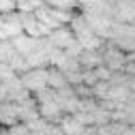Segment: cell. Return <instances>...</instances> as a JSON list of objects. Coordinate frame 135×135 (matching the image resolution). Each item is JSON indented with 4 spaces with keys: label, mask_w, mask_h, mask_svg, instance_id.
Returning a JSON list of instances; mask_svg holds the SVG:
<instances>
[{
    "label": "cell",
    "mask_w": 135,
    "mask_h": 135,
    "mask_svg": "<svg viewBox=\"0 0 135 135\" xmlns=\"http://www.w3.org/2000/svg\"><path fill=\"white\" fill-rule=\"evenodd\" d=\"M2 22H4V28H7V37L13 39V37H17L22 35V20L17 17V15H13V13H4L2 15Z\"/></svg>",
    "instance_id": "4"
},
{
    "label": "cell",
    "mask_w": 135,
    "mask_h": 135,
    "mask_svg": "<svg viewBox=\"0 0 135 135\" xmlns=\"http://www.w3.org/2000/svg\"><path fill=\"white\" fill-rule=\"evenodd\" d=\"M39 109H41V116L45 118V120H58L60 118V105L54 99L52 101H43V103L39 105Z\"/></svg>",
    "instance_id": "6"
},
{
    "label": "cell",
    "mask_w": 135,
    "mask_h": 135,
    "mask_svg": "<svg viewBox=\"0 0 135 135\" xmlns=\"http://www.w3.org/2000/svg\"><path fill=\"white\" fill-rule=\"evenodd\" d=\"M17 4H20V9L24 13H32V11H37L39 7H43L45 2L43 0H22V2H17Z\"/></svg>",
    "instance_id": "11"
},
{
    "label": "cell",
    "mask_w": 135,
    "mask_h": 135,
    "mask_svg": "<svg viewBox=\"0 0 135 135\" xmlns=\"http://www.w3.org/2000/svg\"><path fill=\"white\" fill-rule=\"evenodd\" d=\"M28 129H30V131H37V133H41V131H45V122H43V120H30Z\"/></svg>",
    "instance_id": "15"
},
{
    "label": "cell",
    "mask_w": 135,
    "mask_h": 135,
    "mask_svg": "<svg viewBox=\"0 0 135 135\" xmlns=\"http://www.w3.org/2000/svg\"><path fill=\"white\" fill-rule=\"evenodd\" d=\"M15 4L13 0H0V15H4V13H13L15 11Z\"/></svg>",
    "instance_id": "14"
},
{
    "label": "cell",
    "mask_w": 135,
    "mask_h": 135,
    "mask_svg": "<svg viewBox=\"0 0 135 135\" xmlns=\"http://www.w3.org/2000/svg\"><path fill=\"white\" fill-rule=\"evenodd\" d=\"M43 2L47 7H52V9H66V11H69L75 4V0H43Z\"/></svg>",
    "instance_id": "12"
},
{
    "label": "cell",
    "mask_w": 135,
    "mask_h": 135,
    "mask_svg": "<svg viewBox=\"0 0 135 135\" xmlns=\"http://www.w3.org/2000/svg\"><path fill=\"white\" fill-rule=\"evenodd\" d=\"M127 92H129V88H124V86H122V88H112V90H107V97H112V99H116V101H118V99L124 101V99H127Z\"/></svg>",
    "instance_id": "13"
},
{
    "label": "cell",
    "mask_w": 135,
    "mask_h": 135,
    "mask_svg": "<svg viewBox=\"0 0 135 135\" xmlns=\"http://www.w3.org/2000/svg\"><path fill=\"white\" fill-rule=\"evenodd\" d=\"M84 124L77 120V118H64V120H62V133L64 135H81L84 133V129H81Z\"/></svg>",
    "instance_id": "7"
},
{
    "label": "cell",
    "mask_w": 135,
    "mask_h": 135,
    "mask_svg": "<svg viewBox=\"0 0 135 135\" xmlns=\"http://www.w3.org/2000/svg\"><path fill=\"white\" fill-rule=\"evenodd\" d=\"M47 84H49V86H54V88H64L66 77L60 71H47Z\"/></svg>",
    "instance_id": "9"
},
{
    "label": "cell",
    "mask_w": 135,
    "mask_h": 135,
    "mask_svg": "<svg viewBox=\"0 0 135 135\" xmlns=\"http://www.w3.org/2000/svg\"><path fill=\"white\" fill-rule=\"evenodd\" d=\"M4 39H9V37H7V28H4V22H2V17H0V41H4Z\"/></svg>",
    "instance_id": "16"
},
{
    "label": "cell",
    "mask_w": 135,
    "mask_h": 135,
    "mask_svg": "<svg viewBox=\"0 0 135 135\" xmlns=\"http://www.w3.org/2000/svg\"><path fill=\"white\" fill-rule=\"evenodd\" d=\"M13 47H15V52L17 54H30L32 49L37 47V39L35 37H28V35H17V37H13Z\"/></svg>",
    "instance_id": "3"
},
{
    "label": "cell",
    "mask_w": 135,
    "mask_h": 135,
    "mask_svg": "<svg viewBox=\"0 0 135 135\" xmlns=\"http://www.w3.org/2000/svg\"><path fill=\"white\" fill-rule=\"evenodd\" d=\"M77 62L84 64V66H88V69H94V66H99L101 62H103V58L97 54V49H81Z\"/></svg>",
    "instance_id": "5"
},
{
    "label": "cell",
    "mask_w": 135,
    "mask_h": 135,
    "mask_svg": "<svg viewBox=\"0 0 135 135\" xmlns=\"http://www.w3.org/2000/svg\"><path fill=\"white\" fill-rule=\"evenodd\" d=\"M15 54V47H13V43L11 41H0V62H7L11 56Z\"/></svg>",
    "instance_id": "10"
},
{
    "label": "cell",
    "mask_w": 135,
    "mask_h": 135,
    "mask_svg": "<svg viewBox=\"0 0 135 135\" xmlns=\"http://www.w3.org/2000/svg\"><path fill=\"white\" fill-rule=\"evenodd\" d=\"M37 135H41V133H37Z\"/></svg>",
    "instance_id": "17"
},
{
    "label": "cell",
    "mask_w": 135,
    "mask_h": 135,
    "mask_svg": "<svg viewBox=\"0 0 135 135\" xmlns=\"http://www.w3.org/2000/svg\"><path fill=\"white\" fill-rule=\"evenodd\" d=\"M22 84H24L26 88L39 92V90H43V88L47 86V71H45V69H32V71H28V73L24 75Z\"/></svg>",
    "instance_id": "1"
},
{
    "label": "cell",
    "mask_w": 135,
    "mask_h": 135,
    "mask_svg": "<svg viewBox=\"0 0 135 135\" xmlns=\"http://www.w3.org/2000/svg\"><path fill=\"white\" fill-rule=\"evenodd\" d=\"M47 37H49V43H52L54 47H58V49H64L66 45H69V43L75 39L73 32L66 30V28H62V26H60V28H54Z\"/></svg>",
    "instance_id": "2"
},
{
    "label": "cell",
    "mask_w": 135,
    "mask_h": 135,
    "mask_svg": "<svg viewBox=\"0 0 135 135\" xmlns=\"http://www.w3.org/2000/svg\"><path fill=\"white\" fill-rule=\"evenodd\" d=\"M7 64L11 66L13 71H26V69H28V62H26L24 54H17V52H15V54L7 60Z\"/></svg>",
    "instance_id": "8"
}]
</instances>
